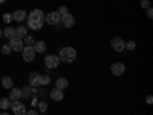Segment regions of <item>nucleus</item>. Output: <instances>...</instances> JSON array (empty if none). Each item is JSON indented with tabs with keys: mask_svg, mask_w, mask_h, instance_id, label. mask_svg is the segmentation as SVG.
<instances>
[{
	"mask_svg": "<svg viewBox=\"0 0 153 115\" xmlns=\"http://www.w3.org/2000/svg\"><path fill=\"white\" fill-rule=\"evenodd\" d=\"M26 20H28V28H31L34 31H38V29L43 28V23L46 22V16L40 9H32L28 14Z\"/></svg>",
	"mask_w": 153,
	"mask_h": 115,
	"instance_id": "obj_1",
	"label": "nucleus"
},
{
	"mask_svg": "<svg viewBox=\"0 0 153 115\" xmlns=\"http://www.w3.org/2000/svg\"><path fill=\"white\" fill-rule=\"evenodd\" d=\"M58 58L60 61H66V63H71L76 58V51L71 46H66V48H63L60 51V54H58Z\"/></svg>",
	"mask_w": 153,
	"mask_h": 115,
	"instance_id": "obj_2",
	"label": "nucleus"
},
{
	"mask_svg": "<svg viewBox=\"0 0 153 115\" xmlns=\"http://www.w3.org/2000/svg\"><path fill=\"white\" fill-rule=\"evenodd\" d=\"M45 65H46V68H49V69H55V68H58V65H60V58H58V55H55V54H49V55H46V58H45Z\"/></svg>",
	"mask_w": 153,
	"mask_h": 115,
	"instance_id": "obj_3",
	"label": "nucleus"
},
{
	"mask_svg": "<svg viewBox=\"0 0 153 115\" xmlns=\"http://www.w3.org/2000/svg\"><path fill=\"white\" fill-rule=\"evenodd\" d=\"M110 46L113 51H117V52H121V51L126 49V42L123 40V38L120 37H113L112 40H110Z\"/></svg>",
	"mask_w": 153,
	"mask_h": 115,
	"instance_id": "obj_4",
	"label": "nucleus"
},
{
	"mask_svg": "<svg viewBox=\"0 0 153 115\" xmlns=\"http://www.w3.org/2000/svg\"><path fill=\"white\" fill-rule=\"evenodd\" d=\"M22 54H23V60L28 61V63L32 61V60L35 58V51H34L32 46H25L23 51H22Z\"/></svg>",
	"mask_w": 153,
	"mask_h": 115,
	"instance_id": "obj_5",
	"label": "nucleus"
},
{
	"mask_svg": "<svg viewBox=\"0 0 153 115\" xmlns=\"http://www.w3.org/2000/svg\"><path fill=\"white\" fill-rule=\"evenodd\" d=\"M9 46L12 51H16V52H20V51H23V40L20 37H14V38H11V42H9Z\"/></svg>",
	"mask_w": 153,
	"mask_h": 115,
	"instance_id": "obj_6",
	"label": "nucleus"
},
{
	"mask_svg": "<svg viewBox=\"0 0 153 115\" xmlns=\"http://www.w3.org/2000/svg\"><path fill=\"white\" fill-rule=\"evenodd\" d=\"M61 23H63V26L65 28H72L74 25H75V19H74V16L72 14H65V16H61V20H60Z\"/></svg>",
	"mask_w": 153,
	"mask_h": 115,
	"instance_id": "obj_7",
	"label": "nucleus"
},
{
	"mask_svg": "<svg viewBox=\"0 0 153 115\" xmlns=\"http://www.w3.org/2000/svg\"><path fill=\"white\" fill-rule=\"evenodd\" d=\"M110 72L113 75H118L120 77V75H123L126 72V66L123 65V63H120V61L118 63H113V65L110 66Z\"/></svg>",
	"mask_w": 153,
	"mask_h": 115,
	"instance_id": "obj_8",
	"label": "nucleus"
},
{
	"mask_svg": "<svg viewBox=\"0 0 153 115\" xmlns=\"http://www.w3.org/2000/svg\"><path fill=\"white\" fill-rule=\"evenodd\" d=\"M60 20H61V16L58 14L57 11L49 12V14L46 16V22H48L49 25H58V23H60Z\"/></svg>",
	"mask_w": 153,
	"mask_h": 115,
	"instance_id": "obj_9",
	"label": "nucleus"
},
{
	"mask_svg": "<svg viewBox=\"0 0 153 115\" xmlns=\"http://www.w3.org/2000/svg\"><path fill=\"white\" fill-rule=\"evenodd\" d=\"M26 17H28V14H26V12H25L23 9H17L14 14H12V19H14L16 22H20V23L26 20Z\"/></svg>",
	"mask_w": 153,
	"mask_h": 115,
	"instance_id": "obj_10",
	"label": "nucleus"
},
{
	"mask_svg": "<svg viewBox=\"0 0 153 115\" xmlns=\"http://www.w3.org/2000/svg\"><path fill=\"white\" fill-rule=\"evenodd\" d=\"M63 97H65V94H63V91L61 89H52V91H51V98H52L54 101H61L63 100Z\"/></svg>",
	"mask_w": 153,
	"mask_h": 115,
	"instance_id": "obj_11",
	"label": "nucleus"
},
{
	"mask_svg": "<svg viewBox=\"0 0 153 115\" xmlns=\"http://www.w3.org/2000/svg\"><path fill=\"white\" fill-rule=\"evenodd\" d=\"M20 97H22V89L12 87L11 92H9V100H11V101H16V100H19Z\"/></svg>",
	"mask_w": 153,
	"mask_h": 115,
	"instance_id": "obj_12",
	"label": "nucleus"
},
{
	"mask_svg": "<svg viewBox=\"0 0 153 115\" xmlns=\"http://www.w3.org/2000/svg\"><path fill=\"white\" fill-rule=\"evenodd\" d=\"M32 48L35 51V54H42V52H45V49H46V43L45 42H35Z\"/></svg>",
	"mask_w": 153,
	"mask_h": 115,
	"instance_id": "obj_13",
	"label": "nucleus"
},
{
	"mask_svg": "<svg viewBox=\"0 0 153 115\" xmlns=\"http://www.w3.org/2000/svg\"><path fill=\"white\" fill-rule=\"evenodd\" d=\"M2 86L5 89H12L14 87V81H12L11 77H2Z\"/></svg>",
	"mask_w": 153,
	"mask_h": 115,
	"instance_id": "obj_14",
	"label": "nucleus"
},
{
	"mask_svg": "<svg viewBox=\"0 0 153 115\" xmlns=\"http://www.w3.org/2000/svg\"><path fill=\"white\" fill-rule=\"evenodd\" d=\"M68 84H69V81H68L66 78H63V77L55 81V87H57V89H61V91H63V89H66Z\"/></svg>",
	"mask_w": 153,
	"mask_h": 115,
	"instance_id": "obj_15",
	"label": "nucleus"
},
{
	"mask_svg": "<svg viewBox=\"0 0 153 115\" xmlns=\"http://www.w3.org/2000/svg\"><path fill=\"white\" fill-rule=\"evenodd\" d=\"M2 35H5L6 38H9V40H11V38H14V37H16V29L8 26L5 31H2Z\"/></svg>",
	"mask_w": 153,
	"mask_h": 115,
	"instance_id": "obj_16",
	"label": "nucleus"
},
{
	"mask_svg": "<svg viewBox=\"0 0 153 115\" xmlns=\"http://www.w3.org/2000/svg\"><path fill=\"white\" fill-rule=\"evenodd\" d=\"M38 78H40V74L32 72V74L29 75V83H31V86H37V84H38Z\"/></svg>",
	"mask_w": 153,
	"mask_h": 115,
	"instance_id": "obj_17",
	"label": "nucleus"
},
{
	"mask_svg": "<svg viewBox=\"0 0 153 115\" xmlns=\"http://www.w3.org/2000/svg\"><path fill=\"white\" fill-rule=\"evenodd\" d=\"M0 108H2L3 111H6V109H9L11 108V100L9 98H0Z\"/></svg>",
	"mask_w": 153,
	"mask_h": 115,
	"instance_id": "obj_18",
	"label": "nucleus"
},
{
	"mask_svg": "<svg viewBox=\"0 0 153 115\" xmlns=\"http://www.w3.org/2000/svg\"><path fill=\"white\" fill-rule=\"evenodd\" d=\"M51 83V77L49 75H40V78H38V84L40 86H48Z\"/></svg>",
	"mask_w": 153,
	"mask_h": 115,
	"instance_id": "obj_19",
	"label": "nucleus"
},
{
	"mask_svg": "<svg viewBox=\"0 0 153 115\" xmlns=\"http://www.w3.org/2000/svg\"><path fill=\"white\" fill-rule=\"evenodd\" d=\"M25 35H26V26H23V25H20V26L16 29V37L23 38Z\"/></svg>",
	"mask_w": 153,
	"mask_h": 115,
	"instance_id": "obj_20",
	"label": "nucleus"
},
{
	"mask_svg": "<svg viewBox=\"0 0 153 115\" xmlns=\"http://www.w3.org/2000/svg\"><path fill=\"white\" fill-rule=\"evenodd\" d=\"M26 112H28V111H26V108H25L23 105H22V106H19V108L14 111V114H16V115H26Z\"/></svg>",
	"mask_w": 153,
	"mask_h": 115,
	"instance_id": "obj_21",
	"label": "nucleus"
},
{
	"mask_svg": "<svg viewBox=\"0 0 153 115\" xmlns=\"http://www.w3.org/2000/svg\"><path fill=\"white\" fill-rule=\"evenodd\" d=\"M11 51H12V49H11L9 45H3V46H2V54H5V55H8Z\"/></svg>",
	"mask_w": 153,
	"mask_h": 115,
	"instance_id": "obj_22",
	"label": "nucleus"
},
{
	"mask_svg": "<svg viewBox=\"0 0 153 115\" xmlns=\"http://www.w3.org/2000/svg\"><path fill=\"white\" fill-rule=\"evenodd\" d=\"M57 12H58L60 16H65V14H68V8H66L65 5H63V6H60V8H58V11H57Z\"/></svg>",
	"mask_w": 153,
	"mask_h": 115,
	"instance_id": "obj_23",
	"label": "nucleus"
},
{
	"mask_svg": "<svg viewBox=\"0 0 153 115\" xmlns=\"http://www.w3.org/2000/svg\"><path fill=\"white\" fill-rule=\"evenodd\" d=\"M25 43H26L28 46H31V45L34 43V38H32L31 35H25Z\"/></svg>",
	"mask_w": 153,
	"mask_h": 115,
	"instance_id": "obj_24",
	"label": "nucleus"
},
{
	"mask_svg": "<svg viewBox=\"0 0 153 115\" xmlns=\"http://www.w3.org/2000/svg\"><path fill=\"white\" fill-rule=\"evenodd\" d=\"M2 19H3V22H5V23H9V22L12 20V14H8V12H6V14H3V17H2Z\"/></svg>",
	"mask_w": 153,
	"mask_h": 115,
	"instance_id": "obj_25",
	"label": "nucleus"
},
{
	"mask_svg": "<svg viewBox=\"0 0 153 115\" xmlns=\"http://www.w3.org/2000/svg\"><path fill=\"white\" fill-rule=\"evenodd\" d=\"M135 48H136L135 42H129V43H126V49H129V51H133Z\"/></svg>",
	"mask_w": 153,
	"mask_h": 115,
	"instance_id": "obj_26",
	"label": "nucleus"
},
{
	"mask_svg": "<svg viewBox=\"0 0 153 115\" xmlns=\"http://www.w3.org/2000/svg\"><path fill=\"white\" fill-rule=\"evenodd\" d=\"M141 6H143L144 9L150 8V3H149V0H141Z\"/></svg>",
	"mask_w": 153,
	"mask_h": 115,
	"instance_id": "obj_27",
	"label": "nucleus"
},
{
	"mask_svg": "<svg viewBox=\"0 0 153 115\" xmlns=\"http://www.w3.org/2000/svg\"><path fill=\"white\" fill-rule=\"evenodd\" d=\"M38 108H40V112H45L48 109V105L46 103H38Z\"/></svg>",
	"mask_w": 153,
	"mask_h": 115,
	"instance_id": "obj_28",
	"label": "nucleus"
},
{
	"mask_svg": "<svg viewBox=\"0 0 153 115\" xmlns=\"http://www.w3.org/2000/svg\"><path fill=\"white\" fill-rule=\"evenodd\" d=\"M147 17H149V19L153 17V9H152V8H147Z\"/></svg>",
	"mask_w": 153,
	"mask_h": 115,
	"instance_id": "obj_29",
	"label": "nucleus"
},
{
	"mask_svg": "<svg viewBox=\"0 0 153 115\" xmlns=\"http://www.w3.org/2000/svg\"><path fill=\"white\" fill-rule=\"evenodd\" d=\"M26 115H40V114H38L37 111H28V112H26Z\"/></svg>",
	"mask_w": 153,
	"mask_h": 115,
	"instance_id": "obj_30",
	"label": "nucleus"
},
{
	"mask_svg": "<svg viewBox=\"0 0 153 115\" xmlns=\"http://www.w3.org/2000/svg\"><path fill=\"white\" fill-rule=\"evenodd\" d=\"M146 101H147V103H149V105H150V103H152V101H153V98H152V95H149V97H147V100H146Z\"/></svg>",
	"mask_w": 153,
	"mask_h": 115,
	"instance_id": "obj_31",
	"label": "nucleus"
},
{
	"mask_svg": "<svg viewBox=\"0 0 153 115\" xmlns=\"http://www.w3.org/2000/svg\"><path fill=\"white\" fill-rule=\"evenodd\" d=\"M37 105H38V101H37V98H34L32 100V106H37Z\"/></svg>",
	"mask_w": 153,
	"mask_h": 115,
	"instance_id": "obj_32",
	"label": "nucleus"
},
{
	"mask_svg": "<svg viewBox=\"0 0 153 115\" xmlns=\"http://www.w3.org/2000/svg\"><path fill=\"white\" fill-rule=\"evenodd\" d=\"M5 2H6V0H0V5H3Z\"/></svg>",
	"mask_w": 153,
	"mask_h": 115,
	"instance_id": "obj_33",
	"label": "nucleus"
},
{
	"mask_svg": "<svg viewBox=\"0 0 153 115\" xmlns=\"http://www.w3.org/2000/svg\"><path fill=\"white\" fill-rule=\"evenodd\" d=\"M0 115H9V114H6V112H0Z\"/></svg>",
	"mask_w": 153,
	"mask_h": 115,
	"instance_id": "obj_34",
	"label": "nucleus"
},
{
	"mask_svg": "<svg viewBox=\"0 0 153 115\" xmlns=\"http://www.w3.org/2000/svg\"><path fill=\"white\" fill-rule=\"evenodd\" d=\"M0 37H2V29H0Z\"/></svg>",
	"mask_w": 153,
	"mask_h": 115,
	"instance_id": "obj_35",
	"label": "nucleus"
}]
</instances>
